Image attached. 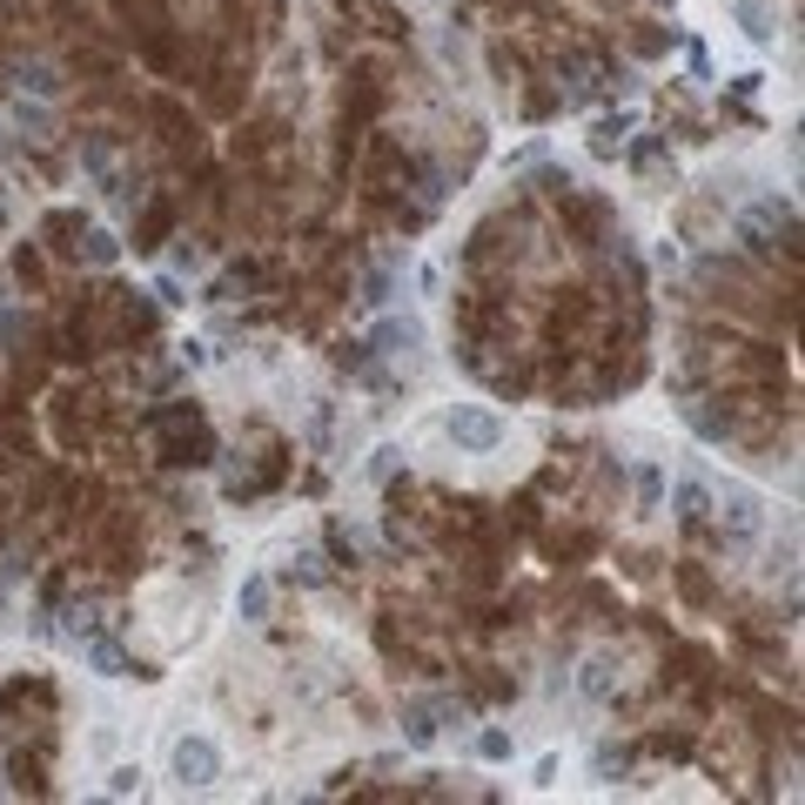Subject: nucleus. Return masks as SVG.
I'll return each mask as SVG.
<instances>
[{"instance_id":"20e7f679","label":"nucleus","mask_w":805,"mask_h":805,"mask_svg":"<svg viewBox=\"0 0 805 805\" xmlns=\"http://www.w3.org/2000/svg\"><path fill=\"white\" fill-rule=\"evenodd\" d=\"M577 698H584V705H611V698H618V658L611 652H590L577 665Z\"/></svg>"},{"instance_id":"f8f14e48","label":"nucleus","mask_w":805,"mask_h":805,"mask_svg":"<svg viewBox=\"0 0 805 805\" xmlns=\"http://www.w3.org/2000/svg\"><path fill=\"white\" fill-rule=\"evenodd\" d=\"M631 122H637V115H611V122H598V154H611V148L631 135Z\"/></svg>"},{"instance_id":"f3484780","label":"nucleus","mask_w":805,"mask_h":805,"mask_svg":"<svg viewBox=\"0 0 805 805\" xmlns=\"http://www.w3.org/2000/svg\"><path fill=\"white\" fill-rule=\"evenodd\" d=\"M88 262H101V268L115 262V235H88Z\"/></svg>"},{"instance_id":"0eeeda50","label":"nucleus","mask_w":805,"mask_h":805,"mask_svg":"<svg viewBox=\"0 0 805 805\" xmlns=\"http://www.w3.org/2000/svg\"><path fill=\"white\" fill-rule=\"evenodd\" d=\"M268 598H276V590H268V577H262V571H249V577H242V590H235L242 624H268Z\"/></svg>"},{"instance_id":"f03ea898","label":"nucleus","mask_w":805,"mask_h":805,"mask_svg":"<svg viewBox=\"0 0 805 805\" xmlns=\"http://www.w3.org/2000/svg\"><path fill=\"white\" fill-rule=\"evenodd\" d=\"M169 772H175V785L208 792L215 779H222V745L202 738V732H182V738H175V751H169Z\"/></svg>"},{"instance_id":"1a4fd4ad","label":"nucleus","mask_w":805,"mask_h":805,"mask_svg":"<svg viewBox=\"0 0 805 805\" xmlns=\"http://www.w3.org/2000/svg\"><path fill=\"white\" fill-rule=\"evenodd\" d=\"M88 665L101 671V678H128V652L115 637H88Z\"/></svg>"},{"instance_id":"7ed1b4c3","label":"nucleus","mask_w":805,"mask_h":805,"mask_svg":"<svg viewBox=\"0 0 805 805\" xmlns=\"http://www.w3.org/2000/svg\"><path fill=\"white\" fill-rule=\"evenodd\" d=\"M766 530V497L745 491V483H725V537L732 544H751Z\"/></svg>"},{"instance_id":"6e6552de","label":"nucleus","mask_w":805,"mask_h":805,"mask_svg":"<svg viewBox=\"0 0 805 805\" xmlns=\"http://www.w3.org/2000/svg\"><path fill=\"white\" fill-rule=\"evenodd\" d=\"M450 705H437V698H416V705L403 712V738L410 745H429V738H437V718H444Z\"/></svg>"},{"instance_id":"4468645a","label":"nucleus","mask_w":805,"mask_h":805,"mask_svg":"<svg viewBox=\"0 0 805 805\" xmlns=\"http://www.w3.org/2000/svg\"><path fill=\"white\" fill-rule=\"evenodd\" d=\"M476 759L504 766V759H510V732H483V738H476Z\"/></svg>"},{"instance_id":"dca6fc26","label":"nucleus","mask_w":805,"mask_h":805,"mask_svg":"<svg viewBox=\"0 0 805 805\" xmlns=\"http://www.w3.org/2000/svg\"><path fill=\"white\" fill-rule=\"evenodd\" d=\"M296 577H302V584H322L330 571H322V557H315V551H302V557H296Z\"/></svg>"},{"instance_id":"39448f33","label":"nucleus","mask_w":805,"mask_h":805,"mask_svg":"<svg viewBox=\"0 0 805 805\" xmlns=\"http://www.w3.org/2000/svg\"><path fill=\"white\" fill-rule=\"evenodd\" d=\"M732 21L745 27V41L751 47H779V8H772V0H732Z\"/></svg>"},{"instance_id":"2eb2a0df","label":"nucleus","mask_w":805,"mask_h":805,"mask_svg":"<svg viewBox=\"0 0 805 805\" xmlns=\"http://www.w3.org/2000/svg\"><path fill=\"white\" fill-rule=\"evenodd\" d=\"M21 81H27L34 94H54V88H61V81H54V68H41V61H34V68H21Z\"/></svg>"},{"instance_id":"f257e3e1","label":"nucleus","mask_w":805,"mask_h":805,"mask_svg":"<svg viewBox=\"0 0 805 805\" xmlns=\"http://www.w3.org/2000/svg\"><path fill=\"white\" fill-rule=\"evenodd\" d=\"M444 437H450L463 457H491V450H504L510 423H504L491 403H450V410H444Z\"/></svg>"},{"instance_id":"423d86ee","label":"nucleus","mask_w":805,"mask_h":805,"mask_svg":"<svg viewBox=\"0 0 805 805\" xmlns=\"http://www.w3.org/2000/svg\"><path fill=\"white\" fill-rule=\"evenodd\" d=\"M671 504H678V524H705L712 517V491L698 476H678L671 483Z\"/></svg>"},{"instance_id":"9b49d317","label":"nucleus","mask_w":805,"mask_h":805,"mask_svg":"<svg viewBox=\"0 0 805 805\" xmlns=\"http://www.w3.org/2000/svg\"><path fill=\"white\" fill-rule=\"evenodd\" d=\"M101 792H107V798H135V792H141V766H115V772L101 779Z\"/></svg>"},{"instance_id":"9d476101","label":"nucleus","mask_w":805,"mask_h":805,"mask_svg":"<svg viewBox=\"0 0 805 805\" xmlns=\"http://www.w3.org/2000/svg\"><path fill=\"white\" fill-rule=\"evenodd\" d=\"M376 343H383V349H423V330H416V322H383Z\"/></svg>"},{"instance_id":"ddd939ff","label":"nucleus","mask_w":805,"mask_h":805,"mask_svg":"<svg viewBox=\"0 0 805 805\" xmlns=\"http://www.w3.org/2000/svg\"><path fill=\"white\" fill-rule=\"evenodd\" d=\"M658 497H665V476L644 463V470H637V504H644V510H658Z\"/></svg>"}]
</instances>
